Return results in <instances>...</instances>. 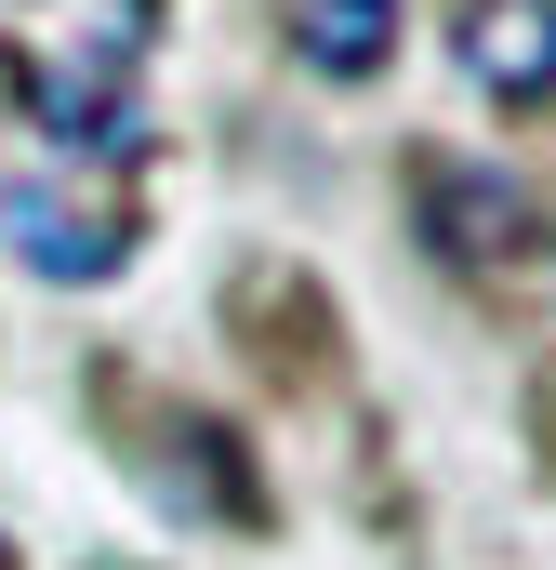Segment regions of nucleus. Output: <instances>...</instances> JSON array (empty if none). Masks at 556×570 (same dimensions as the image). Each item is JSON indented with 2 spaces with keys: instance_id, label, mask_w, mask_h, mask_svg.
Here are the masks:
<instances>
[{
  "instance_id": "nucleus-8",
  "label": "nucleus",
  "mask_w": 556,
  "mask_h": 570,
  "mask_svg": "<svg viewBox=\"0 0 556 570\" xmlns=\"http://www.w3.org/2000/svg\"><path fill=\"white\" fill-rule=\"evenodd\" d=\"M0 570H13V544H0Z\"/></svg>"
},
{
  "instance_id": "nucleus-3",
  "label": "nucleus",
  "mask_w": 556,
  "mask_h": 570,
  "mask_svg": "<svg viewBox=\"0 0 556 570\" xmlns=\"http://www.w3.org/2000/svg\"><path fill=\"white\" fill-rule=\"evenodd\" d=\"M0 253L53 292H93L133 266V213L93 186H53V173H0Z\"/></svg>"
},
{
  "instance_id": "nucleus-4",
  "label": "nucleus",
  "mask_w": 556,
  "mask_h": 570,
  "mask_svg": "<svg viewBox=\"0 0 556 570\" xmlns=\"http://www.w3.org/2000/svg\"><path fill=\"white\" fill-rule=\"evenodd\" d=\"M13 107L67 146V159H133V146H146L133 40H107V53H13Z\"/></svg>"
},
{
  "instance_id": "nucleus-1",
  "label": "nucleus",
  "mask_w": 556,
  "mask_h": 570,
  "mask_svg": "<svg viewBox=\"0 0 556 570\" xmlns=\"http://www.w3.org/2000/svg\"><path fill=\"white\" fill-rule=\"evenodd\" d=\"M93 425H107V451L133 464L172 518L266 531V478H252V451H239V425H212L199 399H172V385H146V372H93Z\"/></svg>"
},
{
  "instance_id": "nucleus-7",
  "label": "nucleus",
  "mask_w": 556,
  "mask_h": 570,
  "mask_svg": "<svg viewBox=\"0 0 556 570\" xmlns=\"http://www.w3.org/2000/svg\"><path fill=\"white\" fill-rule=\"evenodd\" d=\"M291 53L318 80H371L398 53V0H291Z\"/></svg>"
},
{
  "instance_id": "nucleus-2",
  "label": "nucleus",
  "mask_w": 556,
  "mask_h": 570,
  "mask_svg": "<svg viewBox=\"0 0 556 570\" xmlns=\"http://www.w3.org/2000/svg\"><path fill=\"white\" fill-rule=\"evenodd\" d=\"M411 226H424V253L477 292L556 279V199L490 173V159H411Z\"/></svg>"
},
{
  "instance_id": "nucleus-6",
  "label": "nucleus",
  "mask_w": 556,
  "mask_h": 570,
  "mask_svg": "<svg viewBox=\"0 0 556 570\" xmlns=\"http://www.w3.org/2000/svg\"><path fill=\"white\" fill-rule=\"evenodd\" d=\"M239 318H266V332H252V358H266L278 385H318V372H331V292H318V279L252 266V279H239Z\"/></svg>"
},
{
  "instance_id": "nucleus-5",
  "label": "nucleus",
  "mask_w": 556,
  "mask_h": 570,
  "mask_svg": "<svg viewBox=\"0 0 556 570\" xmlns=\"http://www.w3.org/2000/svg\"><path fill=\"white\" fill-rule=\"evenodd\" d=\"M464 80L490 107H556V0H464Z\"/></svg>"
}]
</instances>
